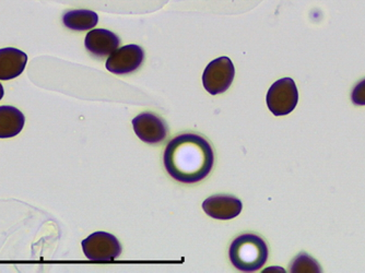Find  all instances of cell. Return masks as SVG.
I'll list each match as a JSON object with an SVG mask.
<instances>
[{
  "label": "cell",
  "mask_w": 365,
  "mask_h": 273,
  "mask_svg": "<svg viewBox=\"0 0 365 273\" xmlns=\"http://www.w3.org/2000/svg\"><path fill=\"white\" fill-rule=\"evenodd\" d=\"M215 162L210 143L195 133H184L170 141L163 155L171 177L184 184L200 182L210 174Z\"/></svg>",
  "instance_id": "obj_1"
},
{
  "label": "cell",
  "mask_w": 365,
  "mask_h": 273,
  "mask_svg": "<svg viewBox=\"0 0 365 273\" xmlns=\"http://www.w3.org/2000/svg\"><path fill=\"white\" fill-rule=\"evenodd\" d=\"M232 264L244 272L259 270L268 259V247L255 234H244L235 238L229 250Z\"/></svg>",
  "instance_id": "obj_2"
},
{
  "label": "cell",
  "mask_w": 365,
  "mask_h": 273,
  "mask_svg": "<svg viewBox=\"0 0 365 273\" xmlns=\"http://www.w3.org/2000/svg\"><path fill=\"white\" fill-rule=\"evenodd\" d=\"M86 257L91 262H113L122 254V246L118 238L106 232H96L82 242Z\"/></svg>",
  "instance_id": "obj_3"
},
{
  "label": "cell",
  "mask_w": 365,
  "mask_h": 273,
  "mask_svg": "<svg viewBox=\"0 0 365 273\" xmlns=\"http://www.w3.org/2000/svg\"><path fill=\"white\" fill-rule=\"evenodd\" d=\"M299 91L291 78L274 82L267 93V105L274 116H286L297 108Z\"/></svg>",
  "instance_id": "obj_4"
},
{
  "label": "cell",
  "mask_w": 365,
  "mask_h": 273,
  "mask_svg": "<svg viewBox=\"0 0 365 273\" xmlns=\"http://www.w3.org/2000/svg\"><path fill=\"white\" fill-rule=\"evenodd\" d=\"M235 68L229 57H219L211 61L202 75V84L212 96L223 93L235 80Z\"/></svg>",
  "instance_id": "obj_5"
},
{
  "label": "cell",
  "mask_w": 365,
  "mask_h": 273,
  "mask_svg": "<svg viewBox=\"0 0 365 273\" xmlns=\"http://www.w3.org/2000/svg\"><path fill=\"white\" fill-rule=\"evenodd\" d=\"M145 52L139 45L130 44L116 49L106 61V69L115 75L134 73L143 65Z\"/></svg>",
  "instance_id": "obj_6"
},
{
  "label": "cell",
  "mask_w": 365,
  "mask_h": 273,
  "mask_svg": "<svg viewBox=\"0 0 365 273\" xmlns=\"http://www.w3.org/2000/svg\"><path fill=\"white\" fill-rule=\"evenodd\" d=\"M133 126L138 138L149 145H158L167 138V124L161 117L153 113H141L135 117Z\"/></svg>",
  "instance_id": "obj_7"
},
{
  "label": "cell",
  "mask_w": 365,
  "mask_h": 273,
  "mask_svg": "<svg viewBox=\"0 0 365 273\" xmlns=\"http://www.w3.org/2000/svg\"><path fill=\"white\" fill-rule=\"evenodd\" d=\"M120 43V38L115 33L104 29L90 31L85 41L88 52L98 58L110 56L118 48Z\"/></svg>",
  "instance_id": "obj_8"
},
{
  "label": "cell",
  "mask_w": 365,
  "mask_h": 273,
  "mask_svg": "<svg viewBox=\"0 0 365 273\" xmlns=\"http://www.w3.org/2000/svg\"><path fill=\"white\" fill-rule=\"evenodd\" d=\"M243 205L240 199L231 196H212L202 203V209L213 219L232 220L241 213Z\"/></svg>",
  "instance_id": "obj_9"
},
{
  "label": "cell",
  "mask_w": 365,
  "mask_h": 273,
  "mask_svg": "<svg viewBox=\"0 0 365 273\" xmlns=\"http://www.w3.org/2000/svg\"><path fill=\"white\" fill-rule=\"evenodd\" d=\"M28 63V55L20 49L6 47L0 49V80L19 77Z\"/></svg>",
  "instance_id": "obj_10"
},
{
  "label": "cell",
  "mask_w": 365,
  "mask_h": 273,
  "mask_svg": "<svg viewBox=\"0 0 365 273\" xmlns=\"http://www.w3.org/2000/svg\"><path fill=\"white\" fill-rule=\"evenodd\" d=\"M24 113L14 106H0V138H12L19 135L24 127Z\"/></svg>",
  "instance_id": "obj_11"
},
{
  "label": "cell",
  "mask_w": 365,
  "mask_h": 273,
  "mask_svg": "<svg viewBox=\"0 0 365 273\" xmlns=\"http://www.w3.org/2000/svg\"><path fill=\"white\" fill-rule=\"evenodd\" d=\"M98 16L92 10L75 9L63 14V24L73 31L91 30L98 24Z\"/></svg>",
  "instance_id": "obj_12"
},
{
  "label": "cell",
  "mask_w": 365,
  "mask_h": 273,
  "mask_svg": "<svg viewBox=\"0 0 365 273\" xmlns=\"http://www.w3.org/2000/svg\"><path fill=\"white\" fill-rule=\"evenodd\" d=\"M291 272H322L319 264L307 254H300L291 264Z\"/></svg>",
  "instance_id": "obj_13"
},
{
  "label": "cell",
  "mask_w": 365,
  "mask_h": 273,
  "mask_svg": "<svg viewBox=\"0 0 365 273\" xmlns=\"http://www.w3.org/2000/svg\"><path fill=\"white\" fill-rule=\"evenodd\" d=\"M352 102L356 105L364 106L365 105V79L361 80L351 94Z\"/></svg>",
  "instance_id": "obj_14"
},
{
  "label": "cell",
  "mask_w": 365,
  "mask_h": 273,
  "mask_svg": "<svg viewBox=\"0 0 365 273\" xmlns=\"http://www.w3.org/2000/svg\"><path fill=\"white\" fill-rule=\"evenodd\" d=\"M4 94H5V91H4L3 84L0 83V100L4 98Z\"/></svg>",
  "instance_id": "obj_15"
}]
</instances>
